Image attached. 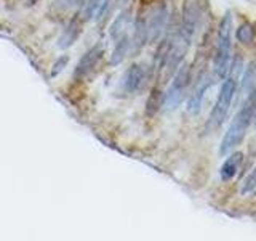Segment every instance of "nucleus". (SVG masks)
<instances>
[{"label": "nucleus", "instance_id": "nucleus-16", "mask_svg": "<svg viewBox=\"0 0 256 241\" xmlns=\"http://www.w3.org/2000/svg\"><path fill=\"white\" fill-rule=\"evenodd\" d=\"M255 193H256V169L248 176V179L245 180V183H243V188H242V195L243 196L255 195Z\"/></svg>", "mask_w": 256, "mask_h": 241}, {"label": "nucleus", "instance_id": "nucleus-7", "mask_svg": "<svg viewBox=\"0 0 256 241\" xmlns=\"http://www.w3.org/2000/svg\"><path fill=\"white\" fill-rule=\"evenodd\" d=\"M144 82V69L139 64H133L130 69L127 71L124 77V87L128 93H135L141 89Z\"/></svg>", "mask_w": 256, "mask_h": 241}, {"label": "nucleus", "instance_id": "nucleus-19", "mask_svg": "<svg viewBox=\"0 0 256 241\" xmlns=\"http://www.w3.org/2000/svg\"><path fill=\"white\" fill-rule=\"evenodd\" d=\"M35 2H39V0H26V3H27V5H34Z\"/></svg>", "mask_w": 256, "mask_h": 241}, {"label": "nucleus", "instance_id": "nucleus-15", "mask_svg": "<svg viewBox=\"0 0 256 241\" xmlns=\"http://www.w3.org/2000/svg\"><path fill=\"white\" fill-rule=\"evenodd\" d=\"M162 93L158 92L157 89L152 90V93L149 95V98H148V114L149 116H154V114L158 111V108L162 106Z\"/></svg>", "mask_w": 256, "mask_h": 241}, {"label": "nucleus", "instance_id": "nucleus-3", "mask_svg": "<svg viewBox=\"0 0 256 241\" xmlns=\"http://www.w3.org/2000/svg\"><path fill=\"white\" fill-rule=\"evenodd\" d=\"M234 93H235V81L232 77H229V79H226V82L223 84L221 92L218 95L216 105L211 110L210 119H208V122H206V129L208 130L218 129L219 125L224 122V119H226L228 113H229L230 103H232Z\"/></svg>", "mask_w": 256, "mask_h": 241}, {"label": "nucleus", "instance_id": "nucleus-4", "mask_svg": "<svg viewBox=\"0 0 256 241\" xmlns=\"http://www.w3.org/2000/svg\"><path fill=\"white\" fill-rule=\"evenodd\" d=\"M102 58V48L101 47H93L85 53V55L80 58V61L77 63V68H76V79H85L88 77L91 72L96 69V66L101 61Z\"/></svg>", "mask_w": 256, "mask_h": 241}, {"label": "nucleus", "instance_id": "nucleus-18", "mask_svg": "<svg viewBox=\"0 0 256 241\" xmlns=\"http://www.w3.org/2000/svg\"><path fill=\"white\" fill-rule=\"evenodd\" d=\"M66 63H68V58H66V57H63V58H61L59 61L56 63V66H54V68H56V69H53V76H56L58 72H59L61 69H63V66H64Z\"/></svg>", "mask_w": 256, "mask_h": 241}, {"label": "nucleus", "instance_id": "nucleus-20", "mask_svg": "<svg viewBox=\"0 0 256 241\" xmlns=\"http://www.w3.org/2000/svg\"><path fill=\"white\" fill-rule=\"evenodd\" d=\"M120 2H128V0H120Z\"/></svg>", "mask_w": 256, "mask_h": 241}, {"label": "nucleus", "instance_id": "nucleus-10", "mask_svg": "<svg viewBox=\"0 0 256 241\" xmlns=\"http://www.w3.org/2000/svg\"><path fill=\"white\" fill-rule=\"evenodd\" d=\"M210 86V82L204 79V81H200L199 82V86L197 89L194 90V93L191 95V98H189V105H187V110L191 111L192 114H197L200 111V106H202V98H204V93H205V90L206 87Z\"/></svg>", "mask_w": 256, "mask_h": 241}, {"label": "nucleus", "instance_id": "nucleus-11", "mask_svg": "<svg viewBox=\"0 0 256 241\" xmlns=\"http://www.w3.org/2000/svg\"><path fill=\"white\" fill-rule=\"evenodd\" d=\"M111 3V0H90V3L85 8V18H95V20H101L102 15Z\"/></svg>", "mask_w": 256, "mask_h": 241}, {"label": "nucleus", "instance_id": "nucleus-17", "mask_svg": "<svg viewBox=\"0 0 256 241\" xmlns=\"http://www.w3.org/2000/svg\"><path fill=\"white\" fill-rule=\"evenodd\" d=\"M74 3H76V0H56V2H54V8L64 13V11H68Z\"/></svg>", "mask_w": 256, "mask_h": 241}, {"label": "nucleus", "instance_id": "nucleus-14", "mask_svg": "<svg viewBox=\"0 0 256 241\" xmlns=\"http://www.w3.org/2000/svg\"><path fill=\"white\" fill-rule=\"evenodd\" d=\"M253 37H255V29L250 23H243L242 26L237 29V39H239L242 44H252L253 42Z\"/></svg>", "mask_w": 256, "mask_h": 241}, {"label": "nucleus", "instance_id": "nucleus-6", "mask_svg": "<svg viewBox=\"0 0 256 241\" xmlns=\"http://www.w3.org/2000/svg\"><path fill=\"white\" fill-rule=\"evenodd\" d=\"M165 20H167V13H165V8L163 7H158L152 16L149 18V21L146 23L148 26V39L151 42H154L158 39V35L162 34L163 31V26H165Z\"/></svg>", "mask_w": 256, "mask_h": 241}, {"label": "nucleus", "instance_id": "nucleus-8", "mask_svg": "<svg viewBox=\"0 0 256 241\" xmlns=\"http://www.w3.org/2000/svg\"><path fill=\"white\" fill-rule=\"evenodd\" d=\"M242 153H234L226 159V162L221 167V179L223 180H230L237 172H239L240 164H242Z\"/></svg>", "mask_w": 256, "mask_h": 241}, {"label": "nucleus", "instance_id": "nucleus-9", "mask_svg": "<svg viewBox=\"0 0 256 241\" xmlns=\"http://www.w3.org/2000/svg\"><path fill=\"white\" fill-rule=\"evenodd\" d=\"M80 23H78L77 20H72L69 24H68V28H66V31L63 32V35L59 37V47L61 48H68L71 47L74 42L77 40L78 37V34H80Z\"/></svg>", "mask_w": 256, "mask_h": 241}, {"label": "nucleus", "instance_id": "nucleus-13", "mask_svg": "<svg viewBox=\"0 0 256 241\" xmlns=\"http://www.w3.org/2000/svg\"><path fill=\"white\" fill-rule=\"evenodd\" d=\"M128 11H125V13H122L117 20L114 21V24L111 26V37L115 39V40H119L122 35H125L127 32V26H128Z\"/></svg>", "mask_w": 256, "mask_h": 241}, {"label": "nucleus", "instance_id": "nucleus-1", "mask_svg": "<svg viewBox=\"0 0 256 241\" xmlns=\"http://www.w3.org/2000/svg\"><path fill=\"white\" fill-rule=\"evenodd\" d=\"M255 108H256V98L255 96H250V98L242 105L240 111L235 114V118L230 122L229 129L224 135L223 142H221V154H226L232 150L235 145H239L243 137L247 134V129L250 122H252V118L255 114Z\"/></svg>", "mask_w": 256, "mask_h": 241}, {"label": "nucleus", "instance_id": "nucleus-12", "mask_svg": "<svg viewBox=\"0 0 256 241\" xmlns=\"http://www.w3.org/2000/svg\"><path fill=\"white\" fill-rule=\"evenodd\" d=\"M128 48H130V39H128V35L125 34L117 40V45H115V48H114L111 63L119 64V63L124 61V58L127 57V53H128Z\"/></svg>", "mask_w": 256, "mask_h": 241}, {"label": "nucleus", "instance_id": "nucleus-5", "mask_svg": "<svg viewBox=\"0 0 256 241\" xmlns=\"http://www.w3.org/2000/svg\"><path fill=\"white\" fill-rule=\"evenodd\" d=\"M187 77H189V69H187V66H184V68H181L178 74H176L173 86L168 90V93L165 96V105L170 110H173V108H176L181 103L182 93H184V87L187 84Z\"/></svg>", "mask_w": 256, "mask_h": 241}, {"label": "nucleus", "instance_id": "nucleus-2", "mask_svg": "<svg viewBox=\"0 0 256 241\" xmlns=\"http://www.w3.org/2000/svg\"><path fill=\"white\" fill-rule=\"evenodd\" d=\"M230 26H232V18L228 13L223 18L219 24L218 32V50L215 58V69L219 77H224L229 71V61H230Z\"/></svg>", "mask_w": 256, "mask_h": 241}]
</instances>
